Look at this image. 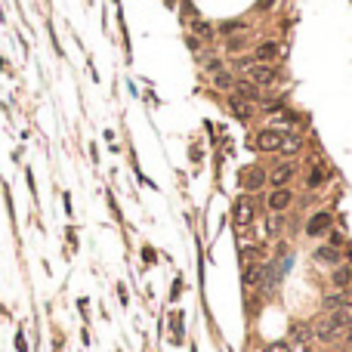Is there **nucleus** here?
<instances>
[{
    "mask_svg": "<svg viewBox=\"0 0 352 352\" xmlns=\"http://www.w3.org/2000/svg\"><path fill=\"white\" fill-rule=\"evenodd\" d=\"M330 229H333V213H330L327 207L315 210V213L306 219V238H324Z\"/></svg>",
    "mask_w": 352,
    "mask_h": 352,
    "instance_id": "1",
    "label": "nucleus"
},
{
    "mask_svg": "<svg viewBox=\"0 0 352 352\" xmlns=\"http://www.w3.org/2000/svg\"><path fill=\"white\" fill-rule=\"evenodd\" d=\"M293 201H296V192L290 185H281V189H272L266 195V207H269V213H284Z\"/></svg>",
    "mask_w": 352,
    "mask_h": 352,
    "instance_id": "2",
    "label": "nucleus"
},
{
    "mask_svg": "<svg viewBox=\"0 0 352 352\" xmlns=\"http://www.w3.org/2000/svg\"><path fill=\"white\" fill-rule=\"evenodd\" d=\"M312 259L318 266H330V269H337L340 263H346V253L340 247H330V244H321V247H315L312 250Z\"/></svg>",
    "mask_w": 352,
    "mask_h": 352,
    "instance_id": "3",
    "label": "nucleus"
},
{
    "mask_svg": "<svg viewBox=\"0 0 352 352\" xmlns=\"http://www.w3.org/2000/svg\"><path fill=\"white\" fill-rule=\"evenodd\" d=\"M296 176V164L293 161H281L269 170V185L272 189H281V185H290V179Z\"/></svg>",
    "mask_w": 352,
    "mask_h": 352,
    "instance_id": "4",
    "label": "nucleus"
},
{
    "mask_svg": "<svg viewBox=\"0 0 352 352\" xmlns=\"http://www.w3.org/2000/svg\"><path fill=\"white\" fill-rule=\"evenodd\" d=\"M241 179H244V189L247 192H259L269 182V170H266L263 164H250V167H244V176H241Z\"/></svg>",
    "mask_w": 352,
    "mask_h": 352,
    "instance_id": "5",
    "label": "nucleus"
},
{
    "mask_svg": "<svg viewBox=\"0 0 352 352\" xmlns=\"http://www.w3.org/2000/svg\"><path fill=\"white\" fill-rule=\"evenodd\" d=\"M250 148H256V152H278V148H281V133H278L275 127L259 130V133L253 136V145Z\"/></svg>",
    "mask_w": 352,
    "mask_h": 352,
    "instance_id": "6",
    "label": "nucleus"
},
{
    "mask_svg": "<svg viewBox=\"0 0 352 352\" xmlns=\"http://www.w3.org/2000/svg\"><path fill=\"white\" fill-rule=\"evenodd\" d=\"M244 78H250V81H253V84H259V87H269V84H275L278 71H275V65H266V62H253V65L244 71Z\"/></svg>",
    "mask_w": 352,
    "mask_h": 352,
    "instance_id": "7",
    "label": "nucleus"
},
{
    "mask_svg": "<svg viewBox=\"0 0 352 352\" xmlns=\"http://www.w3.org/2000/svg\"><path fill=\"white\" fill-rule=\"evenodd\" d=\"M333 176V170H330V167L324 164V161H318V164H312V170L306 173V189L309 192H315V189H321V185L327 182Z\"/></svg>",
    "mask_w": 352,
    "mask_h": 352,
    "instance_id": "8",
    "label": "nucleus"
},
{
    "mask_svg": "<svg viewBox=\"0 0 352 352\" xmlns=\"http://www.w3.org/2000/svg\"><path fill=\"white\" fill-rule=\"evenodd\" d=\"M235 222L238 226H247V222H253V216H256V207H253V198L250 195H241L238 201H235Z\"/></svg>",
    "mask_w": 352,
    "mask_h": 352,
    "instance_id": "9",
    "label": "nucleus"
},
{
    "mask_svg": "<svg viewBox=\"0 0 352 352\" xmlns=\"http://www.w3.org/2000/svg\"><path fill=\"white\" fill-rule=\"evenodd\" d=\"M278 56H281V44H278V41H263V44L253 47V62H266V65H272Z\"/></svg>",
    "mask_w": 352,
    "mask_h": 352,
    "instance_id": "10",
    "label": "nucleus"
},
{
    "mask_svg": "<svg viewBox=\"0 0 352 352\" xmlns=\"http://www.w3.org/2000/svg\"><path fill=\"white\" fill-rule=\"evenodd\" d=\"M235 96L247 99V102H263V87L253 84L250 78H238V84H235Z\"/></svg>",
    "mask_w": 352,
    "mask_h": 352,
    "instance_id": "11",
    "label": "nucleus"
},
{
    "mask_svg": "<svg viewBox=\"0 0 352 352\" xmlns=\"http://www.w3.org/2000/svg\"><path fill=\"white\" fill-rule=\"evenodd\" d=\"M222 50H226V56H244L250 50V34L241 31V34H232L226 37V44H222Z\"/></svg>",
    "mask_w": 352,
    "mask_h": 352,
    "instance_id": "12",
    "label": "nucleus"
},
{
    "mask_svg": "<svg viewBox=\"0 0 352 352\" xmlns=\"http://www.w3.org/2000/svg\"><path fill=\"white\" fill-rule=\"evenodd\" d=\"M330 284H333V290H349L352 287V263H340L337 269H330Z\"/></svg>",
    "mask_w": 352,
    "mask_h": 352,
    "instance_id": "13",
    "label": "nucleus"
},
{
    "mask_svg": "<svg viewBox=\"0 0 352 352\" xmlns=\"http://www.w3.org/2000/svg\"><path fill=\"white\" fill-rule=\"evenodd\" d=\"M229 108H232V115L238 118V121H253V115H256V108H253V102H247V99H241V96H229Z\"/></svg>",
    "mask_w": 352,
    "mask_h": 352,
    "instance_id": "14",
    "label": "nucleus"
},
{
    "mask_svg": "<svg viewBox=\"0 0 352 352\" xmlns=\"http://www.w3.org/2000/svg\"><path fill=\"white\" fill-rule=\"evenodd\" d=\"M235 84H238V78L232 71H226V68H219V71H213V87L216 90H226V93H235Z\"/></svg>",
    "mask_w": 352,
    "mask_h": 352,
    "instance_id": "15",
    "label": "nucleus"
},
{
    "mask_svg": "<svg viewBox=\"0 0 352 352\" xmlns=\"http://www.w3.org/2000/svg\"><path fill=\"white\" fill-rule=\"evenodd\" d=\"M300 148H303V139H300V136H281V148H278V152L290 158V155L300 152Z\"/></svg>",
    "mask_w": 352,
    "mask_h": 352,
    "instance_id": "16",
    "label": "nucleus"
},
{
    "mask_svg": "<svg viewBox=\"0 0 352 352\" xmlns=\"http://www.w3.org/2000/svg\"><path fill=\"white\" fill-rule=\"evenodd\" d=\"M216 31H219L222 37H232V34L247 31V25H244V22H238V19H232V22H222V25H216Z\"/></svg>",
    "mask_w": 352,
    "mask_h": 352,
    "instance_id": "17",
    "label": "nucleus"
},
{
    "mask_svg": "<svg viewBox=\"0 0 352 352\" xmlns=\"http://www.w3.org/2000/svg\"><path fill=\"white\" fill-rule=\"evenodd\" d=\"M189 25H192V31H195V34H201V37H210V34H213V28L204 22V19H192Z\"/></svg>",
    "mask_w": 352,
    "mask_h": 352,
    "instance_id": "18",
    "label": "nucleus"
},
{
    "mask_svg": "<svg viewBox=\"0 0 352 352\" xmlns=\"http://www.w3.org/2000/svg\"><path fill=\"white\" fill-rule=\"evenodd\" d=\"M327 244H330V247H340V250H343V244H346V235H343L340 229H330V232H327Z\"/></svg>",
    "mask_w": 352,
    "mask_h": 352,
    "instance_id": "19",
    "label": "nucleus"
},
{
    "mask_svg": "<svg viewBox=\"0 0 352 352\" xmlns=\"http://www.w3.org/2000/svg\"><path fill=\"white\" fill-rule=\"evenodd\" d=\"M263 352H293V343L290 340H278V343H269Z\"/></svg>",
    "mask_w": 352,
    "mask_h": 352,
    "instance_id": "20",
    "label": "nucleus"
},
{
    "mask_svg": "<svg viewBox=\"0 0 352 352\" xmlns=\"http://www.w3.org/2000/svg\"><path fill=\"white\" fill-rule=\"evenodd\" d=\"M170 330H173V340L179 343V340H182V321H179V315H173V321H170Z\"/></svg>",
    "mask_w": 352,
    "mask_h": 352,
    "instance_id": "21",
    "label": "nucleus"
},
{
    "mask_svg": "<svg viewBox=\"0 0 352 352\" xmlns=\"http://www.w3.org/2000/svg\"><path fill=\"white\" fill-rule=\"evenodd\" d=\"M185 44H189L192 50H198V47H201V41H198V37H192V34H189V37H185Z\"/></svg>",
    "mask_w": 352,
    "mask_h": 352,
    "instance_id": "22",
    "label": "nucleus"
},
{
    "mask_svg": "<svg viewBox=\"0 0 352 352\" xmlns=\"http://www.w3.org/2000/svg\"><path fill=\"white\" fill-rule=\"evenodd\" d=\"M142 256H145V263H155V250H148V247H145V250H142Z\"/></svg>",
    "mask_w": 352,
    "mask_h": 352,
    "instance_id": "23",
    "label": "nucleus"
},
{
    "mask_svg": "<svg viewBox=\"0 0 352 352\" xmlns=\"http://www.w3.org/2000/svg\"><path fill=\"white\" fill-rule=\"evenodd\" d=\"M340 352H352V349H340Z\"/></svg>",
    "mask_w": 352,
    "mask_h": 352,
    "instance_id": "24",
    "label": "nucleus"
}]
</instances>
